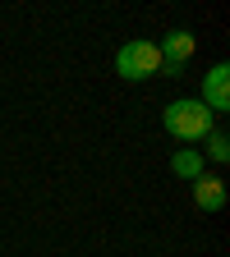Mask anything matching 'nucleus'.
Instances as JSON below:
<instances>
[{
    "label": "nucleus",
    "instance_id": "nucleus-6",
    "mask_svg": "<svg viewBox=\"0 0 230 257\" xmlns=\"http://www.w3.org/2000/svg\"><path fill=\"white\" fill-rule=\"evenodd\" d=\"M171 170H175L180 179H189V184H193V179L203 175V152H193V147H180V152L171 156Z\"/></svg>",
    "mask_w": 230,
    "mask_h": 257
},
{
    "label": "nucleus",
    "instance_id": "nucleus-5",
    "mask_svg": "<svg viewBox=\"0 0 230 257\" xmlns=\"http://www.w3.org/2000/svg\"><path fill=\"white\" fill-rule=\"evenodd\" d=\"M193 202H198L203 211H221L225 207V184L216 175H198L193 179Z\"/></svg>",
    "mask_w": 230,
    "mask_h": 257
},
{
    "label": "nucleus",
    "instance_id": "nucleus-2",
    "mask_svg": "<svg viewBox=\"0 0 230 257\" xmlns=\"http://www.w3.org/2000/svg\"><path fill=\"white\" fill-rule=\"evenodd\" d=\"M115 74L129 78V83H143L152 74H161V55H157V42H124L115 51Z\"/></svg>",
    "mask_w": 230,
    "mask_h": 257
},
{
    "label": "nucleus",
    "instance_id": "nucleus-3",
    "mask_svg": "<svg viewBox=\"0 0 230 257\" xmlns=\"http://www.w3.org/2000/svg\"><path fill=\"white\" fill-rule=\"evenodd\" d=\"M157 55H161V69H166V74H180L184 60L193 55V32L189 28H171L166 37L157 42Z\"/></svg>",
    "mask_w": 230,
    "mask_h": 257
},
{
    "label": "nucleus",
    "instance_id": "nucleus-7",
    "mask_svg": "<svg viewBox=\"0 0 230 257\" xmlns=\"http://www.w3.org/2000/svg\"><path fill=\"white\" fill-rule=\"evenodd\" d=\"M203 143H207V156H212V161H225V156H230V138L221 134V128H212Z\"/></svg>",
    "mask_w": 230,
    "mask_h": 257
},
{
    "label": "nucleus",
    "instance_id": "nucleus-1",
    "mask_svg": "<svg viewBox=\"0 0 230 257\" xmlns=\"http://www.w3.org/2000/svg\"><path fill=\"white\" fill-rule=\"evenodd\" d=\"M212 110L198 101V96H180V101H171L166 110H161V124H166V134L180 138V143H203L212 134Z\"/></svg>",
    "mask_w": 230,
    "mask_h": 257
},
{
    "label": "nucleus",
    "instance_id": "nucleus-4",
    "mask_svg": "<svg viewBox=\"0 0 230 257\" xmlns=\"http://www.w3.org/2000/svg\"><path fill=\"white\" fill-rule=\"evenodd\" d=\"M198 101H203L212 115L230 110V64H212V74H207V83H203V96H198Z\"/></svg>",
    "mask_w": 230,
    "mask_h": 257
}]
</instances>
